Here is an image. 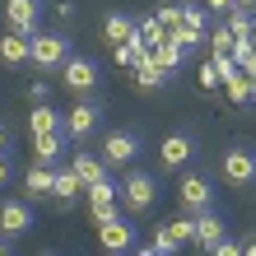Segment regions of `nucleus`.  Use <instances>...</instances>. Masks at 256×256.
<instances>
[{
    "label": "nucleus",
    "instance_id": "1",
    "mask_svg": "<svg viewBox=\"0 0 256 256\" xmlns=\"http://www.w3.org/2000/svg\"><path fill=\"white\" fill-rule=\"evenodd\" d=\"M158 200V182L149 172H126V182H122V205L130 210V214H144V210H154Z\"/></svg>",
    "mask_w": 256,
    "mask_h": 256
},
{
    "label": "nucleus",
    "instance_id": "2",
    "mask_svg": "<svg viewBox=\"0 0 256 256\" xmlns=\"http://www.w3.org/2000/svg\"><path fill=\"white\" fill-rule=\"evenodd\" d=\"M66 61H70V42H66L61 33H38V38H33V66H38L42 74L61 70Z\"/></svg>",
    "mask_w": 256,
    "mask_h": 256
},
{
    "label": "nucleus",
    "instance_id": "3",
    "mask_svg": "<svg viewBox=\"0 0 256 256\" xmlns=\"http://www.w3.org/2000/svg\"><path fill=\"white\" fill-rule=\"evenodd\" d=\"M98 122H102V102L84 98V102H74V108L66 112V135L70 140H88V135L98 130Z\"/></svg>",
    "mask_w": 256,
    "mask_h": 256
},
{
    "label": "nucleus",
    "instance_id": "4",
    "mask_svg": "<svg viewBox=\"0 0 256 256\" xmlns=\"http://www.w3.org/2000/svg\"><path fill=\"white\" fill-rule=\"evenodd\" d=\"M219 168H224V182L228 186H256V154L252 149H242V144L228 149Z\"/></svg>",
    "mask_w": 256,
    "mask_h": 256
},
{
    "label": "nucleus",
    "instance_id": "5",
    "mask_svg": "<svg viewBox=\"0 0 256 256\" xmlns=\"http://www.w3.org/2000/svg\"><path fill=\"white\" fill-rule=\"evenodd\" d=\"M61 84L70 94H94L98 88V61H88V56H70L61 66Z\"/></svg>",
    "mask_w": 256,
    "mask_h": 256
},
{
    "label": "nucleus",
    "instance_id": "6",
    "mask_svg": "<svg viewBox=\"0 0 256 256\" xmlns=\"http://www.w3.org/2000/svg\"><path fill=\"white\" fill-rule=\"evenodd\" d=\"M177 200H182L186 214H200V210H210V205H214V186H210V177H200V172L182 177V186H177Z\"/></svg>",
    "mask_w": 256,
    "mask_h": 256
},
{
    "label": "nucleus",
    "instance_id": "7",
    "mask_svg": "<svg viewBox=\"0 0 256 256\" xmlns=\"http://www.w3.org/2000/svg\"><path fill=\"white\" fill-rule=\"evenodd\" d=\"M98 242L108 247V252H135V247H140V238H135V224L130 219L116 214V219H102L98 224Z\"/></svg>",
    "mask_w": 256,
    "mask_h": 256
},
{
    "label": "nucleus",
    "instance_id": "8",
    "mask_svg": "<svg viewBox=\"0 0 256 256\" xmlns=\"http://www.w3.org/2000/svg\"><path fill=\"white\" fill-rule=\"evenodd\" d=\"M84 191H88V210H94V224L116 219V205H122V186H116L112 177H102V182L84 186Z\"/></svg>",
    "mask_w": 256,
    "mask_h": 256
},
{
    "label": "nucleus",
    "instance_id": "9",
    "mask_svg": "<svg viewBox=\"0 0 256 256\" xmlns=\"http://www.w3.org/2000/svg\"><path fill=\"white\" fill-rule=\"evenodd\" d=\"M5 19L14 33L24 38H38V24H42V0H5Z\"/></svg>",
    "mask_w": 256,
    "mask_h": 256
},
{
    "label": "nucleus",
    "instance_id": "10",
    "mask_svg": "<svg viewBox=\"0 0 256 256\" xmlns=\"http://www.w3.org/2000/svg\"><path fill=\"white\" fill-rule=\"evenodd\" d=\"M135 154H140V135L135 130H112L108 144H102V158H108V168H130Z\"/></svg>",
    "mask_w": 256,
    "mask_h": 256
},
{
    "label": "nucleus",
    "instance_id": "11",
    "mask_svg": "<svg viewBox=\"0 0 256 256\" xmlns=\"http://www.w3.org/2000/svg\"><path fill=\"white\" fill-rule=\"evenodd\" d=\"M0 233L10 238H24V233H33V205L28 200H5L0 205Z\"/></svg>",
    "mask_w": 256,
    "mask_h": 256
},
{
    "label": "nucleus",
    "instance_id": "12",
    "mask_svg": "<svg viewBox=\"0 0 256 256\" xmlns=\"http://www.w3.org/2000/svg\"><path fill=\"white\" fill-rule=\"evenodd\" d=\"M191 219H196V247H200V252H214L224 238H228L224 219L214 214V205H210V210H200V214H191Z\"/></svg>",
    "mask_w": 256,
    "mask_h": 256
},
{
    "label": "nucleus",
    "instance_id": "13",
    "mask_svg": "<svg viewBox=\"0 0 256 256\" xmlns=\"http://www.w3.org/2000/svg\"><path fill=\"white\" fill-rule=\"evenodd\" d=\"M0 61H5L10 70L28 66V61H33V38H24V33H14V28H10V33L0 38Z\"/></svg>",
    "mask_w": 256,
    "mask_h": 256
},
{
    "label": "nucleus",
    "instance_id": "14",
    "mask_svg": "<svg viewBox=\"0 0 256 256\" xmlns=\"http://www.w3.org/2000/svg\"><path fill=\"white\" fill-rule=\"evenodd\" d=\"M70 149V135L66 130H42V135H33V163H56Z\"/></svg>",
    "mask_w": 256,
    "mask_h": 256
},
{
    "label": "nucleus",
    "instance_id": "15",
    "mask_svg": "<svg viewBox=\"0 0 256 256\" xmlns=\"http://www.w3.org/2000/svg\"><path fill=\"white\" fill-rule=\"evenodd\" d=\"M70 168H74V177H80L84 186H94V182L108 177V158L102 154H70Z\"/></svg>",
    "mask_w": 256,
    "mask_h": 256
},
{
    "label": "nucleus",
    "instance_id": "16",
    "mask_svg": "<svg viewBox=\"0 0 256 256\" xmlns=\"http://www.w3.org/2000/svg\"><path fill=\"white\" fill-rule=\"evenodd\" d=\"M135 84L149 88V94H158V88L168 84V70L154 61V52H144V56H140V66H135Z\"/></svg>",
    "mask_w": 256,
    "mask_h": 256
},
{
    "label": "nucleus",
    "instance_id": "17",
    "mask_svg": "<svg viewBox=\"0 0 256 256\" xmlns=\"http://www.w3.org/2000/svg\"><path fill=\"white\" fill-rule=\"evenodd\" d=\"M135 28H140V19H130V14H108V19H102V38H108L112 47H122V42L135 38Z\"/></svg>",
    "mask_w": 256,
    "mask_h": 256
},
{
    "label": "nucleus",
    "instance_id": "18",
    "mask_svg": "<svg viewBox=\"0 0 256 256\" xmlns=\"http://www.w3.org/2000/svg\"><path fill=\"white\" fill-rule=\"evenodd\" d=\"M186 158H191V140L186 135H168V140L158 144V163L163 168H182Z\"/></svg>",
    "mask_w": 256,
    "mask_h": 256
},
{
    "label": "nucleus",
    "instance_id": "19",
    "mask_svg": "<svg viewBox=\"0 0 256 256\" xmlns=\"http://www.w3.org/2000/svg\"><path fill=\"white\" fill-rule=\"evenodd\" d=\"M224 88H228V102H233V108L256 102V80H252V74H242V70H238L233 80H224Z\"/></svg>",
    "mask_w": 256,
    "mask_h": 256
},
{
    "label": "nucleus",
    "instance_id": "20",
    "mask_svg": "<svg viewBox=\"0 0 256 256\" xmlns=\"http://www.w3.org/2000/svg\"><path fill=\"white\" fill-rule=\"evenodd\" d=\"M28 126H33V135H42V130H66V116L56 112V108H47V102H33Z\"/></svg>",
    "mask_w": 256,
    "mask_h": 256
},
{
    "label": "nucleus",
    "instance_id": "21",
    "mask_svg": "<svg viewBox=\"0 0 256 256\" xmlns=\"http://www.w3.org/2000/svg\"><path fill=\"white\" fill-rule=\"evenodd\" d=\"M80 191H84V182H80V177H74V168H61V172H56V182H52V200L70 205V200H74V196H80Z\"/></svg>",
    "mask_w": 256,
    "mask_h": 256
},
{
    "label": "nucleus",
    "instance_id": "22",
    "mask_svg": "<svg viewBox=\"0 0 256 256\" xmlns=\"http://www.w3.org/2000/svg\"><path fill=\"white\" fill-rule=\"evenodd\" d=\"M149 52H154V61H158L163 70H168V74H172V70H182V61H186V56H191L186 47H177V42H172V38H168V42H158V47H149Z\"/></svg>",
    "mask_w": 256,
    "mask_h": 256
},
{
    "label": "nucleus",
    "instance_id": "23",
    "mask_svg": "<svg viewBox=\"0 0 256 256\" xmlns=\"http://www.w3.org/2000/svg\"><path fill=\"white\" fill-rule=\"evenodd\" d=\"M135 42H140V47H158V42H168V28H163L158 14L140 19V28H135Z\"/></svg>",
    "mask_w": 256,
    "mask_h": 256
},
{
    "label": "nucleus",
    "instance_id": "24",
    "mask_svg": "<svg viewBox=\"0 0 256 256\" xmlns=\"http://www.w3.org/2000/svg\"><path fill=\"white\" fill-rule=\"evenodd\" d=\"M52 182H56L52 163H33V168H28V191H33L38 200H47V196H52Z\"/></svg>",
    "mask_w": 256,
    "mask_h": 256
},
{
    "label": "nucleus",
    "instance_id": "25",
    "mask_svg": "<svg viewBox=\"0 0 256 256\" xmlns=\"http://www.w3.org/2000/svg\"><path fill=\"white\" fill-rule=\"evenodd\" d=\"M182 24H186V28H196V33H210V14H205V5H196V0H182Z\"/></svg>",
    "mask_w": 256,
    "mask_h": 256
},
{
    "label": "nucleus",
    "instance_id": "26",
    "mask_svg": "<svg viewBox=\"0 0 256 256\" xmlns=\"http://www.w3.org/2000/svg\"><path fill=\"white\" fill-rule=\"evenodd\" d=\"M233 61H238V70H242V74H252V80H256V42H238V47H233Z\"/></svg>",
    "mask_w": 256,
    "mask_h": 256
},
{
    "label": "nucleus",
    "instance_id": "27",
    "mask_svg": "<svg viewBox=\"0 0 256 256\" xmlns=\"http://www.w3.org/2000/svg\"><path fill=\"white\" fill-rule=\"evenodd\" d=\"M238 47V38L228 33V24H224V28H210V52H214V56H228Z\"/></svg>",
    "mask_w": 256,
    "mask_h": 256
},
{
    "label": "nucleus",
    "instance_id": "28",
    "mask_svg": "<svg viewBox=\"0 0 256 256\" xmlns=\"http://www.w3.org/2000/svg\"><path fill=\"white\" fill-rule=\"evenodd\" d=\"M149 47H140V42H122V47H116V66H126V70H135V66H140V56H144Z\"/></svg>",
    "mask_w": 256,
    "mask_h": 256
},
{
    "label": "nucleus",
    "instance_id": "29",
    "mask_svg": "<svg viewBox=\"0 0 256 256\" xmlns=\"http://www.w3.org/2000/svg\"><path fill=\"white\" fill-rule=\"evenodd\" d=\"M196 84H200V88H219V84H224V80H219V66H214V61H205L200 74H196Z\"/></svg>",
    "mask_w": 256,
    "mask_h": 256
},
{
    "label": "nucleus",
    "instance_id": "30",
    "mask_svg": "<svg viewBox=\"0 0 256 256\" xmlns=\"http://www.w3.org/2000/svg\"><path fill=\"white\" fill-rule=\"evenodd\" d=\"M158 19H163V28H168V33H172V28H182V5H163Z\"/></svg>",
    "mask_w": 256,
    "mask_h": 256
},
{
    "label": "nucleus",
    "instance_id": "31",
    "mask_svg": "<svg viewBox=\"0 0 256 256\" xmlns=\"http://www.w3.org/2000/svg\"><path fill=\"white\" fill-rule=\"evenodd\" d=\"M214 66H219V80H233V74H238V61H233V52H228V56H214Z\"/></svg>",
    "mask_w": 256,
    "mask_h": 256
},
{
    "label": "nucleus",
    "instance_id": "32",
    "mask_svg": "<svg viewBox=\"0 0 256 256\" xmlns=\"http://www.w3.org/2000/svg\"><path fill=\"white\" fill-rule=\"evenodd\" d=\"M214 252H219V256H238V252H242V247H238V242H233V238H224V242H219Z\"/></svg>",
    "mask_w": 256,
    "mask_h": 256
},
{
    "label": "nucleus",
    "instance_id": "33",
    "mask_svg": "<svg viewBox=\"0 0 256 256\" xmlns=\"http://www.w3.org/2000/svg\"><path fill=\"white\" fill-rule=\"evenodd\" d=\"M28 102H47V84H33V88H28Z\"/></svg>",
    "mask_w": 256,
    "mask_h": 256
},
{
    "label": "nucleus",
    "instance_id": "34",
    "mask_svg": "<svg viewBox=\"0 0 256 256\" xmlns=\"http://www.w3.org/2000/svg\"><path fill=\"white\" fill-rule=\"evenodd\" d=\"M205 10H214V14H228V10H233V0H205Z\"/></svg>",
    "mask_w": 256,
    "mask_h": 256
},
{
    "label": "nucleus",
    "instance_id": "35",
    "mask_svg": "<svg viewBox=\"0 0 256 256\" xmlns=\"http://www.w3.org/2000/svg\"><path fill=\"white\" fill-rule=\"evenodd\" d=\"M5 186H10V158L0 154V191H5Z\"/></svg>",
    "mask_w": 256,
    "mask_h": 256
},
{
    "label": "nucleus",
    "instance_id": "36",
    "mask_svg": "<svg viewBox=\"0 0 256 256\" xmlns=\"http://www.w3.org/2000/svg\"><path fill=\"white\" fill-rule=\"evenodd\" d=\"M233 5H242V10H252V14H256V0H233Z\"/></svg>",
    "mask_w": 256,
    "mask_h": 256
},
{
    "label": "nucleus",
    "instance_id": "37",
    "mask_svg": "<svg viewBox=\"0 0 256 256\" xmlns=\"http://www.w3.org/2000/svg\"><path fill=\"white\" fill-rule=\"evenodd\" d=\"M5 252H10V238H5V233H0V256H5Z\"/></svg>",
    "mask_w": 256,
    "mask_h": 256
},
{
    "label": "nucleus",
    "instance_id": "38",
    "mask_svg": "<svg viewBox=\"0 0 256 256\" xmlns=\"http://www.w3.org/2000/svg\"><path fill=\"white\" fill-rule=\"evenodd\" d=\"M252 42H256V14H252Z\"/></svg>",
    "mask_w": 256,
    "mask_h": 256
},
{
    "label": "nucleus",
    "instance_id": "39",
    "mask_svg": "<svg viewBox=\"0 0 256 256\" xmlns=\"http://www.w3.org/2000/svg\"><path fill=\"white\" fill-rule=\"evenodd\" d=\"M247 252H252V256H256V238H252V242H247Z\"/></svg>",
    "mask_w": 256,
    "mask_h": 256
}]
</instances>
